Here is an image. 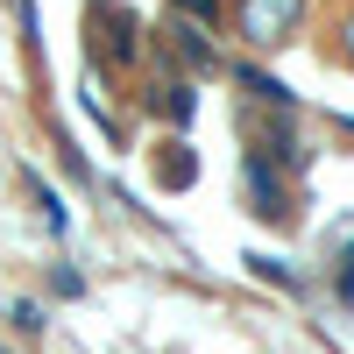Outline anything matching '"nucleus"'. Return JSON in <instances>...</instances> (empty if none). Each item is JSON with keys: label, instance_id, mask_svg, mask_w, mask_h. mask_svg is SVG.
I'll use <instances>...</instances> for the list:
<instances>
[{"label": "nucleus", "instance_id": "6", "mask_svg": "<svg viewBox=\"0 0 354 354\" xmlns=\"http://www.w3.org/2000/svg\"><path fill=\"white\" fill-rule=\"evenodd\" d=\"M163 36H170V57H177V64H192V71H220V50L205 43V28H192L185 15H177Z\"/></svg>", "mask_w": 354, "mask_h": 354}, {"label": "nucleus", "instance_id": "4", "mask_svg": "<svg viewBox=\"0 0 354 354\" xmlns=\"http://www.w3.org/2000/svg\"><path fill=\"white\" fill-rule=\"evenodd\" d=\"M298 15H305V0H241V36L255 50H277V43H290Z\"/></svg>", "mask_w": 354, "mask_h": 354}, {"label": "nucleus", "instance_id": "1", "mask_svg": "<svg viewBox=\"0 0 354 354\" xmlns=\"http://www.w3.org/2000/svg\"><path fill=\"white\" fill-rule=\"evenodd\" d=\"M241 128H248V149L255 156H270L277 170H305V128H298V113H283V106H241Z\"/></svg>", "mask_w": 354, "mask_h": 354}, {"label": "nucleus", "instance_id": "8", "mask_svg": "<svg viewBox=\"0 0 354 354\" xmlns=\"http://www.w3.org/2000/svg\"><path fill=\"white\" fill-rule=\"evenodd\" d=\"M192 177H198V156H192V149H185V142H177V135H170V142H163V149H156V185H163V192H185V185H192Z\"/></svg>", "mask_w": 354, "mask_h": 354}, {"label": "nucleus", "instance_id": "7", "mask_svg": "<svg viewBox=\"0 0 354 354\" xmlns=\"http://www.w3.org/2000/svg\"><path fill=\"white\" fill-rule=\"evenodd\" d=\"M234 85H241V93H248V106H283V113H298V93H290L283 78L255 71V64H241V71H234Z\"/></svg>", "mask_w": 354, "mask_h": 354}, {"label": "nucleus", "instance_id": "14", "mask_svg": "<svg viewBox=\"0 0 354 354\" xmlns=\"http://www.w3.org/2000/svg\"><path fill=\"white\" fill-rule=\"evenodd\" d=\"M177 15H198V28H213L220 21V0H170Z\"/></svg>", "mask_w": 354, "mask_h": 354}, {"label": "nucleus", "instance_id": "13", "mask_svg": "<svg viewBox=\"0 0 354 354\" xmlns=\"http://www.w3.org/2000/svg\"><path fill=\"white\" fill-rule=\"evenodd\" d=\"M50 290H57V298H85V277H78V270H64V262H57V270H50Z\"/></svg>", "mask_w": 354, "mask_h": 354}, {"label": "nucleus", "instance_id": "15", "mask_svg": "<svg viewBox=\"0 0 354 354\" xmlns=\"http://www.w3.org/2000/svg\"><path fill=\"white\" fill-rule=\"evenodd\" d=\"M347 57H354V21H347Z\"/></svg>", "mask_w": 354, "mask_h": 354}, {"label": "nucleus", "instance_id": "2", "mask_svg": "<svg viewBox=\"0 0 354 354\" xmlns=\"http://www.w3.org/2000/svg\"><path fill=\"white\" fill-rule=\"evenodd\" d=\"M93 57L100 64H121V71H135V57H142V21H135V8H121V0H93Z\"/></svg>", "mask_w": 354, "mask_h": 354}, {"label": "nucleus", "instance_id": "12", "mask_svg": "<svg viewBox=\"0 0 354 354\" xmlns=\"http://www.w3.org/2000/svg\"><path fill=\"white\" fill-rule=\"evenodd\" d=\"M8 319H15L21 333H43V305H36V298H15V305H8Z\"/></svg>", "mask_w": 354, "mask_h": 354}, {"label": "nucleus", "instance_id": "5", "mask_svg": "<svg viewBox=\"0 0 354 354\" xmlns=\"http://www.w3.org/2000/svg\"><path fill=\"white\" fill-rule=\"evenodd\" d=\"M142 106L156 113V121H170V128H192V106H198V93L185 78H156L149 93H142Z\"/></svg>", "mask_w": 354, "mask_h": 354}, {"label": "nucleus", "instance_id": "3", "mask_svg": "<svg viewBox=\"0 0 354 354\" xmlns=\"http://www.w3.org/2000/svg\"><path fill=\"white\" fill-rule=\"evenodd\" d=\"M241 192H248V205H255V220H270V227L290 220V185H283V170H277L270 156L241 149Z\"/></svg>", "mask_w": 354, "mask_h": 354}, {"label": "nucleus", "instance_id": "10", "mask_svg": "<svg viewBox=\"0 0 354 354\" xmlns=\"http://www.w3.org/2000/svg\"><path fill=\"white\" fill-rule=\"evenodd\" d=\"M333 298H340V312H354V220H347V241H340V277H333Z\"/></svg>", "mask_w": 354, "mask_h": 354}, {"label": "nucleus", "instance_id": "9", "mask_svg": "<svg viewBox=\"0 0 354 354\" xmlns=\"http://www.w3.org/2000/svg\"><path fill=\"white\" fill-rule=\"evenodd\" d=\"M21 185H28V198H36V205H43V220H50L57 234H64V227H71V213H64V205H57V192L43 185V177H36V170H21Z\"/></svg>", "mask_w": 354, "mask_h": 354}, {"label": "nucleus", "instance_id": "11", "mask_svg": "<svg viewBox=\"0 0 354 354\" xmlns=\"http://www.w3.org/2000/svg\"><path fill=\"white\" fill-rule=\"evenodd\" d=\"M248 270H255V277H270V283H283V290H305V277L290 270L283 255H248Z\"/></svg>", "mask_w": 354, "mask_h": 354}]
</instances>
